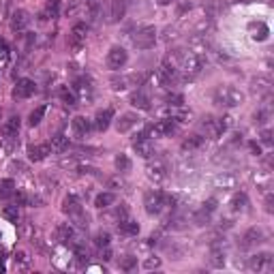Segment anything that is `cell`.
Instances as JSON below:
<instances>
[{
	"mask_svg": "<svg viewBox=\"0 0 274 274\" xmlns=\"http://www.w3.org/2000/svg\"><path fill=\"white\" fill-rule=\"evenodd\" d=\"M17 133H20V116H11L2 125V135L7 139H13L17 137Z\"/></svg>",
	"mask_w": 274,
	"mask_h": 274,
	"instance_id": "15",
	"label": "cell"
},
{
	"mask_svg": "<svg viewBox=\"0 0 274 274\" xmlns=\"http://www.w3.org/2000/svg\"><path fill=\"white\" fill-rule=\"evenodd\" d=\"M75 90L79 92L81 99H90V95H92V86H90L86 79H79L77 84H75Z\"/></svg>",
	"mask_w": 274,
	"mask_h": 274,
	"instance_id": "31",
	"label": "cell"
},
{
	"mask_svg": "<svg viewBox=\"0 0 274 274\" xmlns=\"http://www.w3.org/2000/svg\"><path fill=\"white\" fill-rule=\"evenodd\" d=\"M43 116H45V105H41V107H37L30 116H28V125H30V126H37L39 122L43 120Z\"/></svg>",
	"mask_w": 274,
	"mask_h": 274,
	"instance_id": "32",
	"label": "cell"
},
{
	"mask_svg": "<svg viewBox=\"0 0 274 274\" xmlns=\"http://www.w3.org/2000/svg\"><path fill=\"white\" fill-rule=\"evenodd\" d=\"M270 88H272V81L266 79V77H257V79L253 81V90L259 92V95H264V92H270Z\"/></svg>",
	"mask_w": 274,
	"mask_h": 274,
	"instance_id": "30",
	"label": "cell"
},
{
	"mask_svg": "<svg viewBox=\"0 0 274 274\" xmlns=\"http://www.w3.org/2000/svg\"><path fill=\"white\" fill-rule=\"evenodd\" d=\"M112 88L114 90H126V88H133V86H142L144 84V75H122V77H114L112 79Z\"/></svg>",
	"mask_w": 274,
	"mask_h": 274,
	"instance_id": "6",
	"label": "cell"
},
{
	"mask_svg": "<svg viewBox=\"0 0 274 274\" xmlns=\"http://www.w3.org/2000/svg\"><path fill=\"white\" fill-rule=\"evenodd\" d=\"M261 142L270 146V144H272V133H270V131H264V133H261Z\"/></svg>",
	"mask_w": 274,
	"mask_h": 274,
	"instance_id": "44",
	"label": "cell"
},
{
	"mask_svg": "<svg viewBox=\"0 0 274 274\" xmlns=\"http://www.w3.org/2000/svg\"><path fill=\"white\" fill-rule=\"evenodd\" d=\"M210 264H212L214 268H223V264H225L223 250H212V255H210Z\"/></svg>",
	"mask_w": 274,
	"mask_h": 274,
	"instance_id": "35",
	"label": "cell"
},
{
	"mask_svg": "<svg viewBox=\"0 0 274 274\" xmlns=\"http://www.w3.org/2000/svg\"><path fill=\"white\" fill-rule=\"evenodd\" d=\"M56 238H58V240H60L62 244H67V242H71L73 240V238H75V229H73V227L71 225H60V227H58V229H56Z\"/></svg>",
	"mask_w": 274,
	"mask_h": 274,
	"instance_id": "25",
	"label": "cell"
},
{
	"mask_svg": "<svg viewBox=\"0 0 274 274\" xmlns=\"http://www.w3.org/2000/svg\"><path fill=\"white\" fill-rule=\"evenodd\" d=\"M50 152H51V146L50 144L30 146V148H28V159H30V161H43Z\"/></svg>",
	"mask_w": 274,
	"mask_h": 274,
	"instance_id": "17",
	"label": "cell"
},
{
	"mask_svg": "<svg viewBox=\"0 0 274 274\" xmlns=\"http://www.w3.org/2000/svg\"><path fill=\"white\" fill-rule=\"evenodd\" d=\"M154 43H156V28L154 26H144L133 34V45H135L137 50H150V48H154Z\"/></svg>",
	"mask_w": 274,
	"mask_h": 274,
	"instance_id": "3",
	"label": "cell"
},
{
	"mask_svg": "<svg viewBox=\"0 0 274 274\" xmlns=\"http://www.w3.org/2000/svg\"><path fill=\"white\" fill-rule=\"evenodd\" d=\"M137 122H139V118L135 114H122L118 122H116V129H118V133H129L133 126H137Z\"/></svg>",
	"mask_w": 274,
	"mask_h": 274,
	"instance_id": "14",
	"label": "cell"
},
{
	"mask_svg": "<svg viewBox=\"0 0 274 274\" xmlns=\"http://www.w3.org/2000/svg\"><path fill=\"white\" fill-rule=\"evenodd\" d=\"M73 133L77 137H86L90 133V120L84 116H75L73 118Z\"/></svg>",
	"mask_w": 274,
	"mask_h": 274,
	"instance_id": "19",
	"label": "cell"
},
{
	"mask_svg": "<svg viewBox=\"0 0 274 274\" xmlns=\"http://www.w3.org/2000/svg\"><path fill=\"white\" fill-rule=\"evenodd\" d=\"M131 105L133 107H139V109H150V97L146 95L144 90H137L131 95Z\"/></svg>",
	"mask_w": 274,
	"mask_h": 274,
	"instance_id": "22",
	"label": "cell"
},
{
	"mask_svg": "<svg viewBox=\"0 0 274 274\" xmlns=\"http://www.w3.org/2000/svg\"><path fill=\"white\" fill-rule=\"evenodd\" d=\"M161 266V259L159 257H148L144 261V268L146 270H154V268H159Z\"/></svg>",
	"mask_w": 274,
	"mask_h": 274,
	"instance_id": "41",
	"label": "cell"
},
{
	"mask_svg": "<svg viewBox=\"0 0 274 274\" xmlns=\"http://www.w3.org/2000/svg\"><path fill=\"white\" fill-rule=\"evenodd\" d=\"M203 129L208 131L210 137H219L221 133H225V129H227V118H206Z\"/></svg>",
	"mask_w": 274,
	"mask_h": 274,
	"instance_id": "10",
	"label": "cell"
},
{
	"mask_svg": "<svg viewBox=\"0 0 274 274\" xmlns=\"http://www.w3.org/2000/svg\"><path fill=\"white\" fill-rule=\"evenodd\" d=\"M118 229H120V234H126V236H137L139 225L135 223V221H131V219H122V221H118Z\"/></svg>",
	"mask_w": 274,
	"mask_h": 274,
	"instance_id": "24",
	"label": "cell"
},
{
	"mask_svg": "<svg viewBox=\"0 0 274 274\" xmlns=\"http://www.w3.org/2000/svg\"><path fill=\"white\" fill-rule=\"evenodd\" d=\"M176 131V120H172V118H163L159 122H154L152 126H150L148 131V135L150 137H165V135H170V133Z\"/></svg>",
	"mask_w": 274,
	"mask_h": 274,
	"instance_id": "5",
	"label": "cell"
},
{
	"mask_svg": "<svg viewBox=\"0 0 274 274\" xmlns=\"http://www.w3.org/2000/svg\"><path fill=\"white\" fill-rule=\"evenodd\" d=\"M9 58V48H7V41L0 39V60H7Z\"/></svg>",
	"mask_w": 274,
	"mask_h": 274,
	"instance_id": "43",
	"label": "cell"
},
{
	"mask_svg": "<svg viewBox=\"0 0 274 274\" xmlns=\"http://www.w3.org/2000/svg\"><path fill=\"white\" fill-rule=\"evenodd\" d=\"M270 266H272V255L270 253H257V255H253L250 261H249L250 270H257V272H264Z\"/></svg>",
	"mask_w": 274,
	"mask_h": 274,
	"instance_id": "12",
	"label": "cell"
},
{
	"mask_svg": "<svg viewBox=\"0 0 274 274\" xmlns=\"http://www.w3.org/2000/svg\"><path fill=\"white\" fill-rule=\"evenodd\" d=\"M60 99H62V103L65 105H69V107H73V105L77 103L75 101V95L71 90H67V88H60Z\"/></svg>",
	"mask_w": 274,
	"mask_h": 274,
	"instance_id": "38",
	"label": "cell"
},
{
	"mask_svg": "<svg viewBox=\"0 0 274 274\" xmlns=\"http://www.w3.org/2000/svg\"><path fill=\"white\" fill-rule=\"evenodd\" d=\"M126 60H129V54H126L122 48H112L107 51V67L114 69V71H118L126 65Z\"/></svg>",
	"mask_w": 274,
	"mask_h": 274,
	"instance_id": "7",
	"label": "cell"
},
{
	"mask_svg": "<svg viewBox=\"0 0 274 274\" xmlns=\"http://www.w3.org/2000/svg\"><path fill=\"white\" fill-rule=\"evenodd\" d=\"M266 210H268V212H272V195L266 197Z\"/></svg>",
	"mask_w": 274,
	"mask_h": 274,
	"instance_id": "45",
	"label": "cell"
},
{
	"mask_svg": "<svg viewBox=\"0 0 274 274\" xmlns=\"http://www.w3.org/2000/svg\"><path fill=\"white\" fill-rule=\"evenodd\" d=\"M126 0H112V11H109V22H118L125 17Z\"/></svg>",
	"mask_w": 274,
	"mask_h": 274,
	"instance_id": "21",
	"label": "cell"
},
{
	"mask_svg": "<svg viewBox=\"0 0 274 274\" xmlns=\"http://www.w3.org/2000/svg\"><path fill=\"white\" fill-rule=\"evenodd\" d=\"M244 101V95L234 86H219L214 90V103L223 105V107H238Z\"/></svg>",
	"mask_w": 274,
	"mask_h": 274,
	"instance_id": "2",
	"label": "cell"
},
{
	"mask_svg": "<svg viewBox=\"0 0 274 274\" xmlns=\"http://www.w3.org/2000/svg\"><path fill=\"white\" fill-rule=\"evenodd\" d=\"M201 144H203V139H201L199 135H193V137H189V139H186V142L182 144V148H184V150H189V152H191V150L199 148Z\"/></svg>",
	"mask_w": 274,
	"mask_h": 274,
	"instance_id": "36",
	"label": "cell"
},
{
	"mask_svg": "<svg viewBox=\"0 0 274 274\" xmlns=\"http://www.w3.org/2000/svg\"><path fill=\"white\" fill-rule=\"evenodd\" d=\"M86 37H88V28H86V24H75L73 30H71V48L79 50L81 45L86 43Z\"/></svg>",
	"mask_w": 274,
	"mask_h": 274,
	"instance_id": "13",
	"label": "cell"
},
{
	"mask_svg": "<svg viewBox=\"0 0 274 274\" xmlns=\"http://www.w3.org/2000/svg\"><path fill=\"white\" fill-rule=\"evenodd\" d=\"M2 259H4V253H2V250H0V266H2Z\"/></svg>",
	"mask_w": 274,
	"mask_h": 274,
	"instance_id": "47",
	"label": "cell"
},
{
	"mask_svg": "<svg viewBox=\"0 0 274 274\" xmlns=\"http://www.w3.org/2000/svg\"><path fill=\"white\" fill-rule=\"evenodd\" d=\"M114 201H116V195H114V193H101V195H97L95 206L103 210V208H109Z\"/></svg>",
	"mask_w": 274,
	"mask_h": 274,
	"instance_id": "28",
	"label": "cell"
},
{
	"mask_svg": "<svg viewBox=\"0 0 274 274\" xmlns=\"http://www.w3.org/2000/svg\"><path fill=\"white\" fill-rule=\"evenodd\" d=\"M48 9H50L51 17H56V15H58V9H60V0H50V2H48Z\"/></svg>",
	"mask_w": 274,
	"mask_h": 274,
	"instance_id": "42",
	"label": "cell"
},
{
	"mask_svg": "<svg viewBox=\"0 0 274 274\" xmlns=\"http://www.w3.org/2000/svg\"><path fill=\"white\" fill-rule=\"evenodd\" d=\"M231 208H234L236 212H244V210L249 208V197H247V193H236L234 199H231Z\"/></svg>",
	"mask_w": 274,
	"mask_h": 274,
	"instance_id": "26",
	"label": "cell"
},
{
	"mask_svg": "<svg viewBox=\"0 0 274 274\" xmlns=\"http://www.w3.org/2000/svg\"><path fill=\"white\" fill-rule=\"evenodd\" d=\"M51 150H56V152H65V150L69 148V137L65 135H54L51 137Z\"/></svg>",
	"mask_w": 274,
	"mask_h": 274,
	"instance_id": "27",
	"label": "cell"
},
{
	"mask_svg": "<svg viewBox=\"0 0 274 274\" xmlns=\"http://www.w3.org/2000/svg\"><path fill=\"white\" fill-rule=\"evenodd\" d=\"M135 266H137V257H125L120 261V268H122V270H126V272L133 270Z\"/></svg>",
	"mask_w": 274,
	"mask_h": 274,
	"instance_id": "40",
	"label": "cell"
},
{
	"mask_svg": "<svg viewBox=\"0 0 274 274\" xmlns=\"http://www.w3.org/2000/svg\"><path fill=\"white\" fill-rule=\"evenodd\" d=\"M62 212L67 214L69 219H73V221H77V223L81 227H86L88 223H84V208H81V203L77 197H73V195H69L65 201H62Z\"/></svg>",
	"mask_w": 274,
	"mask_h": 274,
	"instance_id": "4",
	"label": "cell"
},
{
	"mask_svg": "<svg viewBox=\"0 0 274 274\" xmlns=\"http://www.w3.org/2000/svg\"><path fill=\"white\" fill-rule=\"evenodd\" d=\"M242 247L244 249H250V247H257V244L264 240V231L261 229H257V227H253V229H249L247 234H244V238H242Z\"/></svg>",
	"mask_w": 274,
	"mask_h": 274,
	"instance_id": "16",
	"label": "cell"
},
{
	"mask_svg": "<svg viewBox=\"0 0 274 274\" xmlns=\"http://www.w3.org/2000/svg\"><path fill=\"white\" fill-rule=\"evenodd\" d=\"M15 193V182L13 180H0V197H2V199H7V197H11Z\"/></svg>",
	"mask_w": 274,
	"mask_h": 274,
	"instance_id": "29",
	"label": "cell"
},
{
	"mask_svg": "<svg viewBox=\"0 0 274 274\" xmlns=\"http://www.w3.org/2000/svg\"><path fill=\"white\" fill-rule=\"evenodd\" d=\"M268 34H270V28H268L264 22H257V24H250V37L255 41H266Z\"/></svg>",
	"mask_w": 274,
	"mask_h": 274,
	"instance_id": "23",
	"label": "cell"
},
{
	"mask_svg": "<svg viewBox=\"0 0 274 274\" xmlns=\"http://www.w3.org/2000/svg\"><path fill=\"white\" fill-rule=\"evenodd\" d=\"M174 203H176V199L165 193H161V191H148V193L144 195V206H146V212L148 214H159L163 212L165 208H174Z\"/></svg>",
	"mask_w": 274,
	"mask_h": 274,
	"instance_id": "1",
	"label": "cell"
},
{
	"mask_svg": "<svg viewBox=\"0 0 274 274\" xmlns=\"http://www.w3.org/2000/svg\"><path fill=\"white\" fill-rule=\"evenodd\" d=\"M214 208H217V206H214V199H208V201L201 206L199 212L195 214V223H197V225H206L208 221H210V217H212Z\"/></svg>",
	"mask_w": 274,
	"mask_h": 274,
	"instance_id": "18",
	"label": "cell"
},
{
	"mask_svg": "<svg viewBox=\"0 0 274 274\" xmlns=\"http://www.w3.org/2000/svg\"><path fill=\"white\" fill-rule=\"evenodd\" d=\"M114 163H116V170L118 172H129L131 170V159L126 154H118Z\"/></svg>",
	"mask_w": 274,
	"mask_h": 274,
	"instance_id": "33",
	"label": "cell"
},
{
	"mask_svg": "<svg viewBox=\"0 0 274 274\" xmlns=\"http://www.w3.org/2000/svg\"><path fill=\"white\" fill-rule=\"evenodd\" d=\"M156 2H159V4H163V7H165V4H170V2H174V0H156Z\"/></svg>",
	"mask_w": 274,
	"mask_h": 274,
	"instance_id": "46",
	"label": "cell"
},
{
	"mask_svg": "<svg viewBox=\"0 0 274 274\" xmlns=\"http://www.w3.org/2000/svg\"><path fill=\"white\" fill-rule=\"evenodd\" d=\"M34 90H37V86H34L32 79H17L15 88H13V97L15 99H28L34 95Z\"/></svg>",
	"mask_w": 274,
	"mask_h": 274,
	"instance_id": "9",
	"label": "cell"
},
{
	"mask_svg": "<svg viewBox=\"0 0 274 274\" xmlns=\"http://www.w3.org/2000/svg\"><path fill=\"white\" fill-rule=\"evenodd\" d=\"M95 244H97L99 249L109 247V234H107V231H99V234L95 236Z\"/></svg>",
	"mask_w": 274,
	"mask_h": 274,
	"instance_id": "39",
	"label": "cell"
},
{
	"mask_svg": "<svg viewBox=\"0 0 274 274\" xmlns=\"http://www.w3.org/2000/svg\"><path fill=\"white\" fill-rule=\"evenodd\" d=\"M146 174H148V178L152 180V182H163V180L167 178V167H165V163L156 159L154 163H148V167H146Z\"/></svg>",
	"mask_w": 274,
	"mask_h": 274,
	"instance_id": "8",
	"label": "cell"
},
{
	"mask_svg": "<svg viewBox=\"0 0 274 274\" xmlns=\"http://www.w3.org/2000/svg\"><path fill=\"white\" fill-rule=\"evenodd\" d=\"M28 266H30V257H28L24 250L15 253V268H20V270H26Z\"/></svg>",
	"mask_w": 274,
	"mask_h": 274,
	"instance_id": "34",
	"label": "cell"
},
{
	"mask_svg": "<svg viewBox=\"0 0 274 274\" xmlns=\"http://www.w3.org/2000/svg\"><path fill=\"white\" fill-rule=\"evenodd\" d=\"M4 219L11 221V223H17V219H20V212H17V206H7L2 210Z\"/></svg>",
	"mask_w": 274,
	"mask_h": 274,
	"instance_id": "37",
	"label": "cell"
},
{
	"mask_svg": "<svg viewBox=\"0 0 274 274\" xmlns=\"http://www.w3.org/2000/svg\"><path fill=\"white\" fill-rule=\"evenodd\" d=\"M28 26H30V15H28L26 11L17 9L15 13L11 15V28H13L15 32H24Z\"/></svg>",
	"mask_w": 274,
	"mask_h": 274,
	"instance_id": "11",
	"label": "cell"
},
{
	"mask_svg": "<svg viewBox=\"0 0 274 274\" xmlns=\"http://www.w3.org/2000/svg\"><path fill=\"white\" fill-rule=\"evenodd\" d=\"M112 118H114L112 109H103V112H99L95 116V129L97 131H105L109 126V122H112Z\"/></svg>",
	"mask_w": 274,
	"mask_h": 274,
	"instance_id": "20",
	"label": "cell"
}]
</instances>
